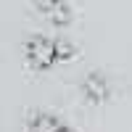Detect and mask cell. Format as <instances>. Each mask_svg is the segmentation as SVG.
Returning a JSON list of instances; mask_svg holds the SVG:
<instances>
[{
  "label": "cell",
  "mask_w": 132,
  "mask_h": 132,
  "mask_svg": "<svg viewBox=\"0 0 132 132\" xmlns=\"http://www.w3.org/2000/svg\"><path fill=\"white\" fill-rule=\"evenodd\" d=\"M35 5L42 11V13H45L48 19H58L61 13H63V3H61V0H35Z\"/></svg>",
  "instance_id": "277c9868"
},
{
  "label": "cell",
  "mask_w": 132,
  "mask_h": 132,
  "mask_svg": "<svg viewBox=\"0 0 132 132\" xmlns=\"http://www.w3.org/2000/svg\"><path fill=\"white\" fill-rule=\"evenodd\" d=\"M27 132H77V129L69 127L66 122H61L56 114H45V111H42V114L29 116Z\"/></svg>",
  "instance_id": "7a4b0ae2"
},
{
  "label": "cell",
  "mask_w": 132,
  "mask_h": 132,
  "mask_svg": "<svg viewBox=\"0 0 132 132\" xmlns=\"http://www.w3.org/2000/svg\"><path fill=\"white\" fill-rule=\"evenodd\" d=\"M27 61L29 66L45 71V69H53L56 63H61L66 56H69V48L63 45L58 37H48V35H35L29 42H27Z\"/></svg>",
  "instance_id": "6da1fadb"
},
{
  "label": "cell",
  "mask_w": 132,
  "mask_h": 132,
  "mask_svg": "<svg viewBox=\"0 0 132 132\" xmlns=\"http://www.w3.org/2000/svg\"><path fill=\"white\" fill-rule=\"evenodd\" d=\"M82 93H85L87 101L101 103V101H106V98L111 95V85H108V79H106L103 74H90L82 82Z\"/></svg>",
  "instance_id": "3957f363"
}]
</instances>
